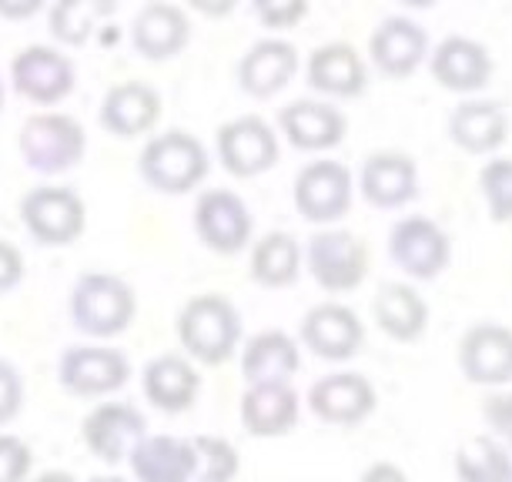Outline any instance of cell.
I'll use <instances>...</instances> for the list:
<instances>
[{"mask_svg": "<svg viewBox=\"0 0 512 482\" xmlns=\"http://www.w3.org/2000/svg\"><path fill=\"white\" fill-rule=\"evenodd\" d=\"M175 335L191 362L218 369L241 352V312L218 292L191 295L175 318Z\"/></svg>", "mask_w": 512, "mask_h": 482, "instance_id": "1", "label": "cell"}, {"mask_svg": "<svg viewBox=\"0 0 512 482\" xmlns=\"http://www.w3.org/2000/svg\"><path fill=\"white\" fill-rule=\"evenodd\" d=\"M67 315L88 339H114L128 332L138 315V295L114 272H84L67 298Z\"/></svg>", "mask_w": 512, "mask_h": 482, "instance_id": "2", "label": "cell"}, {"mask_svg": "<svg viewBox=\"0 0 512 482\" xmlns=\"http://www.w3.org/2000/svg\"><path fill=\"white\" fill-rule=\"evenodd\" d=\"M138 171L161 195H188L208 178V148L191 131H161L141 148Z\"/></svg>", "mask_w": 512, "mask_h": 482, "instance_id": "3", "label": "cell"}, {"mask_svg": "<svg viewBox=\"0 0 512 482\" xmlns=\"http://www.w3.org/2000/svg\"><path fill=\"white\" fill-rule=\"evenodd\" d=\"M17 148H21L27 168L41 171V175H64L74 165H81L84 148H88V134H84V128L71 114L44 111L31 114L21 124Z\"/></svg>", "mask_w": 512, "mask_h": 482, "instance_id": "4", "label": "cell"}, {"mask_svg": "<svg viewBox=\"0 0 512 482\" xmlns=\"http://www.w3.org/2000/svg\"><path fill=\"white\" fill-rule=\"evenodd\" d=\"M369 262V245L345 228H322L305 245V272L315 278L318 288L332 295L355 292L369 275Z\"/></svg>", "mask_w": 512, "mask_h": 482, "instance_id": "5", "label": "cell"}, {"mask_svg": "<svg viewBox=\"0 0 512 482\" xmlns=\"http://www.w3.org/2000/svg\"><path fill=\"white\" fill-rule=\"evenodd\" d=\"M355 195V178L342 161L318 158L295 175L292 185V201L295 211L312 225L332 228L335 221H342L352 208Z\"/></svg>", "mask_w": 512, "mask_h": 482, "instance_id": "6", "label": "cell"}, {"mask_svg": "<svg viewBox=\"0 0 512 482\" xmlns=\"http://www.w3.org/2000/svg\"><path fill=\"white\" fill-rule=\"evenodd\" d=\"M389 258L412 282H432L452 262V241L436 218L405 215L389 231Z\"/></svg>", "mask_w": 512, "mask_h": 482, "instance_id": "7", "label": "cell"}, {"mask_svg": "<svg viewBox=\"0 0 512 482\" xmlns=\"http://www.w3.org/2000/svg\"><path fill=\"white\" fill-rule=\"evenodd\" d=\"M21 221L37 245L64 248L81 238L88 208L67 185H37L21 198Z\"/></svg>", "mask_w": 512, "mask_h": 482, "instance_id": "8", "label": "cell"}, {"mask_svg": "<svg viewBox=\"0 0 512 482\" xmlns=\"http://www.w3.org/2000/svg\"><path fill=\"white\" fill-rule=\"evenodd\" d=\"M305 406L322 426L355 429L379 406V392L369 382V375L342 369V372H328L308 385Z\"/></svg>", "mask_w": 512, "mask_h": 482, "instance_id": "9", "label": "cell"}, {"mask_svg": "<svg viewBox=\"0 0 512 482\" xmlns=\"http://www.w3.org/2000/svg\"><path fill=\"white\" fill-rule=\"evenodd\" d=\"M215 151L221 168L235 178H258L272 171L282 158L275 128L258 114H241V118L221 124L215 134Z\"/></svg>", "mask_w": 512, "mask_h": 482, "instance_id": "10", "label": "cell"}, {"mask_svg": "<svg viewBox=\"0 0 512 482\" xmlns=\"http://www.w3.org/2000/svg\"><path fill=\"white\" fill-rule=\"evenodd\" d=\"M57 379L77 399H104L128 385L131 359L111 345H71L57 362Z\"/></svg>", "mask_w": 512, "mask_h": 482, "instance_id": "11", "label": "cell"}, {"mask_svg": "<svg viewBox=\"0 0 512 482\" xmlns=\"http://www.w3.org/2000/svg\"><path fill=\"white\" fill-rule=\"evenodd\" d=\"M298 342L322 362H352L365 345V322L345 302H318L302 315Z\"/></svg>", "mask_w": 512, "mask_h": 482, "instance_id": "12", "label": "cell"}, {"mask_svg": "<svg viewBox=\"0 0 512 482\" xmlns=\"http://www.w3.org/2000/svg\"><path fill=\"white\" fill-rule=\"evenodd\" d=\"M195 235L215 255H238L251 245L255 221L245 198L228 188H208L195 201Z\"/></svg>", "mask_w": 512, "mask_h": 482, "instance_id": "13", "label": "cell"}, {"mask_svg": "<svg viewBox=\"0 0 512 482\" xmlns=\"http://www.w3.org/2000/svg\"><path fill=\"white\" fill-rule=\"evenodd\" d=\"M148 436V419L131 402H98L81 422V439L94 459L121 466Z\"/></svg>", "mask_w": 512, "mask_h": 482, "instance_id": "14", "label": "cell"}, {"mask_svg": "<svg viewBox=\"0 0 512 482\" xmlns=\"http://www.w3.org/2000/svg\"><path fill=\"white\" fill-rule=\"evenodd\" d=\"M459 372L482 389L512 385V329L502 322H476L459 339Z\"/></svg>", "mask_w": 512, "mask_h": 482, "instance_id": "15", "label": "cell"}, {"mask_svg": "<svg viewBox=\"0 0 512 482\" xmlns=\"http://www.w3.org/2000/svg\"><path fill=\"white\" fill-rule=\"evenodd\" d=\"M238 419L251 439H282L302 419V395L292 389V382L245 385L238 402Z\"/></svg>", "mask_w": 512, "mask_h": 482, "instance_id": "16", "label": "cell"}, {"mask_svg": "<svg viewBox=\"0 0 512 482\" xmlns=\"http://www.w3.org/2000/svg\"><path fill=\"white\" fill-rule=\"evenodd\" d=\"M141 392L158 412L181 416L201 395V365L191 362L185 352H164L144 365Z\"/></svg>", "mask_w": 512, "mask_h": 482, "instance_id": "17", "label": "cell"}, {"mask_svg": "<svg viewBox=\"0 0 512 482\" xmlns=\"http://www.w3.org/2000/svg\"><path fill=\"white\" fill-rule=\"evenodd\" d=\"M74 64L54 47H24L11 61V81L21 98L34 104H57L74 91Z\"/></svg>", "mask_w": 512, "mask_h": 482, "instance_id": "18", "label": "cell"}, {"mask_svg": "<svg viewBox=\"0 0 512 482\" xmlns=\"http://www.w3.org/2000/svg\"><path fill=\"white\" fill-rule=\"evenodd\" d=\"M362 198L372 208L395 211L419 195V165L405 151H375L362 161L359 185Z\"/></svg>", "mask_w": 512, "mask_h": 482, "instance_id": "19", "label": "cell"}, {"mask_svg": "<svg viewBox=\"0 0 512 482\" xmlns=\"http://www.w3.org/2000/svg\"><path fill=\"white\" fill-rule=\"evenodd\" d=\"M492 71H496V64H492L486 44L462 34H452L446 41H439L429 54V74L436 77L439 88L456 94L482 91L489 84Z\"/></svg>", "mask_w": 512, "mask_h": 482, "instance_id": "20", "label": "cell"}, {"mask_svg": "<svg viewBox=\"0 0 512 482\" xmlns=\"http://www.w3.org/2000/svg\"><path fill=\"white\" fill-rule=\"evenodd\" d=\"M345 131H349V118L328 101L302 98L278 111V134H285V141L295 151H332L345 141Z\"/></svg>", "mask_w": 512, "mask_h": 482, "instance_id": "21", "label": "cell"}, {"mask_svg": "<svg viewBox=\"0 0 512 482\" xmlns=\"http://www.w3.org/2000/svg\"><path fill=\"white\" fill-rule=\"evenodd\" d=\"M429 34L422 31V24H415L412 17H385L369 37V57L385 77H412L429 61Z\"/></svg>", "mask_w": 512, "mask_h": 482, "instance_id": "22", "label": "cell"}, {"mask_svg": "<svg viewBox=\"0 0 512 482\" xmlns=\"http://www.w3.org/2000/svg\"><path fill=\"white\" fill-rule=\"evenodd\" d=\"M238 365L245 385L292 382L302 369V342L282 329H265L241 342Z\"/></svg>", "mask_w": 512, "mask_h": 482, "instance_id": "23", "label": "cell"}, {"mask_svg": "<svg viewBox=\"0 0 512 482\" xmlns=\"http://www.w3.org/2000/svg\"><path fill=\"white\" fill-rule=\"evenodd\" d=\"M308 88L325 94V98H359L369 88V67H365L362 54L352 44L332 41L312 51L305 64Z\"/></svg>", "mask_w": 512, "mask_h": 482, "instance_id": "24", "label": "cell"}, {"mask_svg": "<svg viewBox=\"0 0 512 482\" xmlns=\"http://www.w3.org/2000/svg\"><path fill=\"white\" fill-rule=\"evenodd\" d=\"M134 482H195L198 476V456L195 442L168 436V432H148L138 449L128 459Z\"/></svg>", "mask_w": 512, "mask_h": 482, "instance_id": "25", "label": "cell"}, {"mask_svg": "<svg viewBox=\"0 0 512 482\" xmlns=\"http://www.w3.org/2000/svg\"><path fill=\"white\" fill-rule=\"evenodd\" d=\"M101 128L114 138H141L161 118V98L144 81H121L101 101Z\"/></svg>", "mask_w": 512, "mask_h": 482, "instance_id": "26", "label": "cell"}, {"mask_svg": "<svg viewBox=\"0 0 512 482\" xmlns=\"http://www.w3.org/2000/svg\"><path fill=\"white\" fill-rule=\"evenodd\" d=\"M449 138L466 154H496L509 138V114L499 101H459L449 114Z\"/></svg>", "mask_w": 512, "mask_h": 482, "instance_id": "27", "label": "cell"}, {"mask_svg": "<svg viewBox=\"0 0 512 482\" xmlns=\"http://www.w3.org/2000/svg\"><path fill=\"white\" fill-rule=\"evenodd\" d=\"M372 318L392 342L412 345L429 329V302L412 282H385L372 298Z\"/></svg>", "mask_w": 512, "mask_h": 482, "instance_id": "28", "label": "cell"}, {"mask_svg": "<svg viewBox=\"0 0 512 482\" xmlns=\"http://www.w3.org/2000/svg\"><path fill=\"white\" fill-rule=\"evenodd\" d=\"M298 74V51L288 41L268 37L251 44L238 61V84L251 98H275L288 88V81Z\"/></svg>", "mask_w": 512, "mask_h": 482, "instance_id": "29", "label": "cell"}, {"mask_svg": "<svg viewBox=\"0 0 512 482\" xmlns=\"http://www.w3.org/2000/svg\"><path fill=\"white\" fill-rule=\"evenodd\" d=\"M191 24L181 7L168 4V0H151L144 4L131 24V44L134 51L148 61H168V57L181 54L188 44Z\"/></svg>", "mask_w": 512, "mask_h": 482, "instance_id": "30", "label": "cell"}, {"mask_svg": "<svg viewBox=\"0 0 512 482\" xmlns=\"http://www.w3.org/2000/svg\"><path fill=\"white\" fill-rule=\"evenodd\" d=\"M251 278L262 288H288L305 268V248L292 231H268L251 241Z\"/></svg>", "mask_w": 512, "mask_h": 482, "instance_id": "31", "label": "cell"}, {"mask_svg": "<svg viewBox=\"0 0 512 482\" xmlns=\"http://www.w3.org/2000/svg\"><path fill=\"white\" fill-rule=\"evenodd\" d=\"M452 472L459 482H512V452L492 432L472 436L452 456Z\"/></svg>", "mask_w": 512, "mask_h": 482, "instance_id": "32", "label": "cell"}, {"mask_svg": "<svg viewBox=\"0 0 512 482\" xmlns=\"http://www.w3.org/2000/svg\"><path fill=\"white\" fill-rule=\"evenodd\" d=\"M118 7V0H54L51 7V34L61 44H84L94 34V27L108 21Z\"/></svg>", "mask_w": 512, "mask_h": 482, "instance_id": "33", "label": "cell"}, {"mask_svg": "<svg viewBox=\"0 0 512 482\" xmlns=\"http://www.w3.org/2000/svg\"><path fill=\"white\" fill-rule=\"evenodd\" d=\"M198 476L195 482H235L241 472V456L225 436H195Z\"/></svg>", "mask_w": 512, "mask_h": 482, "instance_id": "34", "label": "cell"}, {"mask_svg": "<svg viewBox=\"0 0 512 482\" xmlns=\"http://www.w3.org/2000/svg\"><path fill=\"white\" fill-rule=\"evenodd\" d=\"M479 191L496 225L512 221V158H489L479 168Z\"/></svg>", "mask_w": 512, "mask_h": 482, "instance_id": "35", "label": "cell"}, {"mask_svg": "<svg viewBox=\"0 0 512 482\" xmlns=\"http://www.w3.org/2000/svg\"><path fill=\"white\" fill-rule=\"evenodd\" d=\"M34 452L21 436L0 432V482H31Z\"/></svg>", "mask_w": 512, "mask_h": 482, "instance_id": "36", "label": "cell"}, {"mask_svg": "<svg viewBox=\"0 0 512 482\" xmlns=\"http://www.w3.org/2000/svg\"><path fill=\"white\" fill-rule=\"evenodd\" d=\"M251 7H255L258 21L272 31L295 27L308 14V0H251Z\"/></svg>", "mask_w": 512, "mask_h": 482, "instance_id": "37", "label": "cell"}, {"mask_svg": "<svg viewBox=\"0 0 512 482\" xmlns=\"http://www.w3.org/2000/svg\"><path fill=\"white\" fill-rule=\"evenodd\" d=\"M482 419L502 446L512 452V389H496L482 402Z\"/></svg>", "mask_w": 512, "mask_h": 482, "instance_id": "38", "label": "cell"}, {"mask_svg": "<svg viewBox=\"0 0 512 482\" xmlns=\"http://www.w3.org/2000/svg\"><path fill=\"white\" fill-rule=\"evenodd\" d=\"M24 409V379L11 362L0 359V429L14 422Z\"/></svg>", "mask_w": 512, "mask_h": 482, "instance_id": "39", "label": "cell"}, {"mask_svg": "<svg viewBox=\"0 0 512 482\" xmlns=\"http://www.w3.org/2000/svg\"><path fill=\"white\" fill-rule=\"evenodd\" d=\"M24 282V255L17 252L11 241L0 238V295L11 292Z\"/></svg>", "mask_w": 512, "mask_h": 482, "instance_id": "40", "label": "cell"}, {"mask_svg": "<svg viewBox=\"0 0 512 482\" xmlns=\"http://www.w3.org/2000/svg\"><path fill=\"white\" fill-rule=\"evenodd\" d=\"M359 482H409V476H405V469L395 466V462L379 459V462H372V466L362 469Z\"/></svg>", "mask_w": 512, "mask_h": 482, "instance_id": "41", "label": "cell"}, {"mask_svg": "<svg viewBox=\"0 0 512 482\" xmlns=\"http://www.w3.org/2000/svg\"><path fill=\"white\" fill-rule=\"evenodd\" d=\"M44 7V0H0V17H11V21H21V17H31Z\"/></svg>", "mask_w": 512, "mask_h": 482, "instance_id": "42", "label": "cell"}, {"mask_svg": "<svg viewBox=\"0 0 512 482\" xmlns=\"http://www.w3.org/2000/svg\"><path fill=\"white\" fill-rule=\"evenodd\" d=\"M188 4L205 17H225V14L235 11L238 0H188Z\"/></svg>", "mask_w": 512, "mask_h": 482, "instance_id": "43", "label": "cell"}, {"mask_svg": "<svg viewBox=\"0 0 512 482\" xmlns=\"http://www.w3.org/2000/svg\"><path fill=\"white\" fill-rule=\"evenodd\" d=\"M31 482H77V479H74V472H67V469H47L41 476H34Z\"/></svg>", "mask_w": 512, "mask_h": 482, "instance_id": "44", "label": "cell"}, {"mask_svg": "<svg viewBox=\"0 0 512 482\" xmlns=\"http://www.w3.org/2000/svg\"><path fill=\"white\" fill-rule=\"evenodd\" d=\"M402 4H409V7H432L436 0H402Z\"/></svg>", "mask_w": 512, "mask_h": 482, "instance_id": "45", "label": "cell"}, {"mask_svg": "<svg viewBox=\"0 0 512 482\" xmlns=\"http://www.w3.org/2000/svg\"><path fill=\"white\" fill-rule=\"evenodd\" d=\"M88 482H128V479H121V476H94Z\"/></svg>", "mask_w": 512, "mask_h": 482, "instance_id": "46", "label": "cell"}, {"mask_svg": "<svg viewBox=\"0 0 512 482\" xmlns=\"http://www.w3.org/2000/svg\"><path fill=\"white\" fill-rule=\"evenodd\" d=\"M0 108H4V81H0Z\"/></svg>", "mask_w": 512, "mask_h": 482, "instance_id": "47", "label": "cell"}]
</instances>
